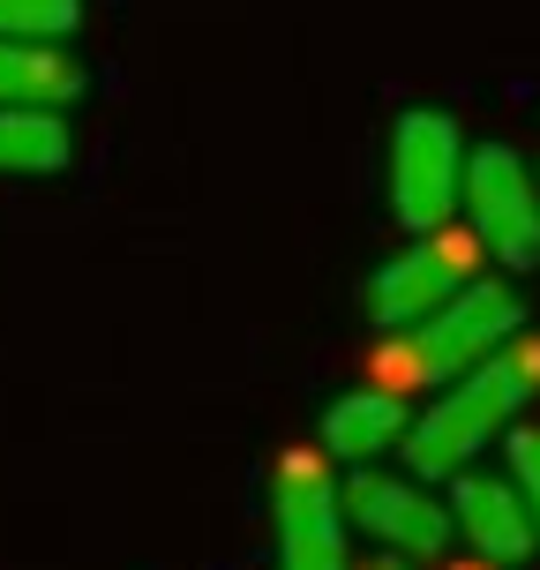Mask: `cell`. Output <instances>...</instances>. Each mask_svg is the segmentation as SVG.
Instances as JSON below:
<instances>
[{"label":"cell","instance_id":"8fae6325","mask_svg":"<svg viewBox=\"0 0 540 570\" xmlns=\"http://www.w3.org/2000/svg\"><path fill=\"white\" fill-rule=\"evenodd\" d=\"M84 90V68L68 46H8L0 38V106H68Z\"/></svg>","mask_w":540,"mask_h":570},{"label":"cell","instance_id":"3957f363","mask_svg":"<svg viewBox=\"0 0 540 570\" xmlns=\"http://www.w3.org/2000/svg\"><path fill=\"white\" fill-rule=\"evenodd\" d=\"M458 218L465 240L488 248L503 271H533L540 263V180L511 142H481L465 150V188H458Z\"/></svg>","mask_w":540,"mask_h":570},{"label":"cell","instance_id":"52a82bcc","mask_svg":"<svg viewBox=\"0 0 540 570\" xmlns=\"http://www.w3.org/2000/svg\"><path fill=\"white\" fill-rule=\"evenodd\" d=\"M473 256H481V248H473L458 226L413 233L399 256L369 278V315L383 323V331H413V323H421V315H435L465 278H481V271H473Z\"/></svg>","mask_w":540,"mask_h":570},{"label":"cell","instance_id":"5bb4252c","mask_svg":"<svg viewBox=\"0 0 540 570\" xmlns=\"http://www.w3.org/2000/svg\"><path fill=\"white\" fill-rule=\"evenodd\" d=\"M369 570H413V563H405V556H375Z\"/></svg>","mask_w":540,"mask_h":570},{"label":"cell","instance_id":"ba28073f","mask_svg":"<svg viewBox=\"0 0 540 570\" xmlns=\"http://www.w3.org/2000/svg\"><path fill=\"white\" fill-rule=\"evenodd\" d=\"M451 541L473 548V563H495V570H518L540 556V533H533V511L526 495L511 488V473H458L451 481Z\"/></svg>","mask_w":540,"mask_h":570},{"label":"cell","instance_id":"7a4b0ae2","mask_svg":"<svg viewBox=\"0 0 540 570\" xmlns=\"http://www.w3.org/2000/svg\"><path fill=\"white\" fill-rule=\"evenodd\" d=\"M526 331V293L511 278H465L435 315H421L413 331H383V353H375V383L383 391H443L451 375L481 368L488 353Z\"/></svg>","mask_w":540,"mask_h":570},{"label":"cell","instance_id":"277c9868","mask_svg":"<svg viewBox=\"0 0 540 570\" xmlns=\"http://www.w3.org/2000/svg\"><path fill=\"white\" fill-rule=\"evenodd\" d=\"M465 128L443 106H413L391 128V210L405 233L458 226V188H465Z\"/></svg>","mask_w":540,"mask_h":570},{"label":"cell","instance_id":"8992f818","mask_svg":"<svg viewBox=\"0 0 540 570\" xmlns=\"http://www.w3.org/2000/svg\"><path fill=\"white\" fill-rule=\"evenodd\" d=\"M271 533H278V570H353L345 563V511L338 473L323 451H285L271 473Z\"/></svg>","mask_w":540,"mask_h":570},{"label":"cell","instance_id":"9c48e42d","mask_svg":"<svg viewBox=\"0 0 540 570\" xmlns=\"http://www.w3.org/2000/svg\"><path fill=\"white\" fill-rule=\"evenodd\" d=\"M405 421H413V405L405 391H383V383H361V391H345V399L323 405V458L331 465H375V458H391L405 443Z\"/></svg>","mask_w":540,"mask_h":570},{"label":"cell","instance_id":"9a60e30c","mask_svg":"<svg viewBox=\"0 0 540 570\" xmlns=\"http://www.w3.org/2000/svg\"><path fill=\"white\" fill-rule=\"evenodd\" d=\"M451 570H495V563H473V556H465V563H451Z\"/></svg>","mask_w":540,"mask_h":570},{"label":"cell","instance_id":"6da1fadb","mask_svg":"<svg viewBox=\"0 0 540 570\" xmlns=\"http://www.w3.org/2000/svg\"><path fill=\"white\" fill-rule=\"evenodd\" d=\"M540 391V338L518 331L503 353H488L481 368L451 375L435 399L405 421V465H413V481H458V473H473L488 458V443H503L526 413V399Z\"/></svg>","mask_w":540,"mask_h":570},{"label":"cell","instance_id":"7c38bea8","mask_svg":"<svg viewBox=\"0 0 540 570\" xmlns=\"http://www.w3.org/2000/svg\"><path fill=\"white\" fill-rule=\"evenodd\" d=\"M76 23H84V0H0L8 46H68Z\"/></svg>","mask_w":540,"mask_h":570},{"label":"cell","instance_id":"5b68a950","mask_svg":"<svg viewBox=\"0 0 540 570\" xmlns=\"http://www.w3.org/2000/svg\"><path fill=\"white\" fill-rule=\"evenodd\" d=\"M338 511H345V533H369L383 556H405V563H435L451 548V511L413 473L353 465L338 481Z\"/></svg>","mask_w":540,"mask_h":570},{"label":"cell","instance_id":"4fadbf2b","mask_svg":"<svg viewBox=\"0 0 540 570\" xmlns=\"http://www.w3.org/2000/svg\"><path fill=\"white\" fill-rule=\"evenodd\" d=\"M503 451H511V488L526 495V511H533V533H540V428L518 421L503 435Z\"/></svg>","mask_w":540,"mask_h":570},{"label":"cell","instance_id":"30bf717a","mask_svg":"<svg viewBox=\"0 0 540 570\" xmlns=\"http://www.w3.org/2000/svg\"><path fill=\"white\" fill-rule=\"evenodd\" d=\"M68 158H76V136L60 106H0V173L38 180V173H60Z\"/></svg>","mask_w":540,"mask_h":570}]
</instances>
